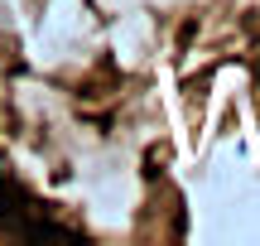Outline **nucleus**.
Here are the masks:
<instances>
[{"mask_svg": "<svg viewBox=\"0 0 260 246\" xmlns=\"http://www.w3.org/2000/svg\"><path fill=\"white\" fill-rule=\"evenodd\" d=\"M10 212H15V193L0 183V218H10Z\"/></svg>", "mask_w": 260, "mask_h": 246, "instance_id": "nucleus-1", "label": "nucleus"}]
</instances>
